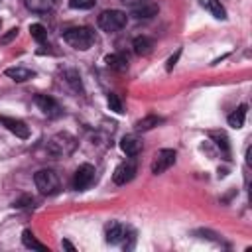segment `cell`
<instances>
[{
  "mask_svg": "<svg viewBox=\"0 0 252 252\" xmlns=\"http://www.w3.org/2000/svg\"><path fill=\"white\" fill-rule=\"evenodd\" d=\"M63 39H65L71 47H75V49H79V51H85V49H89V47L94 43V32H93L91 28L77 26V28L65 30V32H63Z\"/></svg>",
  "mask_w": 252,
  "mask_h": 252,
  "instance_id": "6da1fadb",
  "label": "cell"
},
{
  "mask_svg": "<svg viewBox=\"0 0 252 252\" xmlns=\"http://www.w3.org/2000/svg\"><path fill=\"white\" fill-rule=\"evenodd\" d=\"M75 148H77V140H75V136H71L67 132H59L47 142V154L53 158H65V156L73 154Z\"/></svg>",
  "mask_w": 252,
  "mask_h": 252,
  "instance_id": "7a4b0ae2",
  "label": "cell"
},
{
  "mask_svg": "<svg viewBox=\"0 0 252 252\" xmlns=\"http://www.w3.org/2000/svg\"><path fill=\"white\" fill-rule=\"evenodd\" d=\"M98 28L100 30H104V32H118V30H122L124 26H126V22H128V16H126V12H122V10H104V12H100L98 14Z\"/></svg>",
  "mask_w": 252,
  "mask_h": 252,
  "instance_id": "3957f363",
  "label": "cell"
},
{
  "mask_svg": "<svg viewBox=\"0 0 252 252\" xmlns=\"http://www.w3.org/2000/svg\"><path fill=\"white\" fill-rule=\"evenodd\" d=\"M35 187L39 189L41 195H53L59 189V175L53 169H39L33 175Z\"/></svg>",
  "mask_w": 252,
  "mask_h": 252,
  "instance_id": "277c9868",
  "label": "cell"
},
{
  "mask_svg": "<svg viewBox=\"0 0 252 252\" xmlns=\"http://www.w3.org/2000/svg\"><path fill=\"white\" fill-rule=\"evenodd\" d=\"M93 179H94V167L91 163H83L77 167V171L73 175V189L83 191L93 183Z\"/></svg>",
  "mask_w": 252,
  "mask_h": 252,
  "instance_id": "5b68a950",
  "label": "cell"
},
{
  "mask_svg": "<svg viewBox=\"0 0 252 252\" xmlns=\"http://www.w3.org/2000/svg\"><path fill=\"white\" fill-rule=\"evenodd\" d=\"M173 163H175V152L173 150H159L156 154L154 161H152V173L154 175H159L165 169H169Z\"/></svg>",
  "mask_w": 252,
  "mask_h": 252,
  "instance_id": "8992f818",
  "label": "cell"
},
{
  "mask_svg": "<svg viewBox=\"0 0 252 252\" xmlns=\"http://www.w3.org/2000/svg\"><path fill=\"white\" fill-rule=\"evenodd\" d=\"M136 175V163L134 161H122L120 165H116L114 173H112V181L116 185H126L128 181H132Z\"/></svg>",
  "mask_w": 252,
  "mask_h": 252,
  "instance_id": "52a82bcc",
  "label": "cell"
},
{
  "mask_svg": "<svg viewBox=\"0 0 252 252\" xmlns=\"http://www.w3.org/2000/svg\"><path fill=\"white\" fill-rule=\"evenodd\" d=\"M126 232L128 228L116 220H110L106 226H104V236H106V242L108 244H120L124 238H126Z\"/></svg>",
  "mask_w": 252,
  "mask_h": 252,
  "instance_id": "ba28073f",
  "label": "cell"
},
{
  "mask_svg": "<svg viewBox=\"0 0 252 252\" xmlns=\"http://www.w3.org/2000/svg\"><path fill=\"white\" fill-rule=\"evenodd\" d=\"M33 100H35L37 108H39L43 114H47L49 118H57V116L61 114V106H59L51 96H47V94H37Z\"/></svg>",
  "mask_w": 252,
  "mask_h": 252,
  "instance_id": "9c48e42d",
  "label": "cell"
},
{
  "mask_svg": "<svg viewBox=\"0 0 252 252\" xmlns=\"http://www.w3.org/2000/svg\"><path fill=\"white\" fill-rule=\"evenodd\" d=\"M120 150H122L126 156L134 158V156H138V154L142 152V140L136 138L134 134H128V136H124V138L120 140Z\"/></svg>",
  "mask_w": 252,
  "mask_h": 252,
  "instance_id": "30bf717a",
  "label": "cell"
},
{
  "mask_svg": "<svg viewBox=\"0 0 252 252\" xmlns=\"http://www.w3.org/2000/svg\"><path fill=\"white\" fill-rule=\"evenodd\" d=\"M0 122L12 132L16 134L18 138H28L30 136V128L22 122V120H16V118H6V116H0Z\"/></svg>",
  "mask_w": 252,
  "mask_h": 252,
  "instance_id": "8fae6325",
  "label": "cell"
},
{
  "mask_svg": "<svg viewBox=\"0 0 252 252\" xmlns=\"http://www.w3.org/2000/svg\"><path fill=\"white\" fill-rule=\"evenodd\" d=\"M24 4L30 12L45 14V12H51L57 6V0H24Z\"/></svg>",
  "mask_w": 252,
  "mask_h": 252,
  "instance_id": "7c38bea8",
  "label": "cell"
},
{
  "mask_svg": "<svg viewBox=\"0 0 252 252\" xmlns=\"http://www.w3.org/2000/svg\"><path fill=\"white\" fill-rule=\"evenodd\" d=\"M104 61H106V65H108L112 71L122 73V71L128 69V57H126L124 53H110V55H106Z\"/></svg>",
  "mask_w": 252,
  "mask_h": 252,
  "instance_id": "4fadbf2b",
  "label": "cell"
},
{
  "mask_svg": "<svg viewBox=\"0 0 252 252\" xmlns=\"http://www.w3.org/2000/svg\"><path fill=\"white\" fill-rule=\"evenodd\" d=\"M6 75L10 79H14L16 83H24V81L32 79L35 73L32 69H26V67H10V69H6Z\"/></svg>",
  "mask_w": 252,
  "mask_h": 252,
  "instance_id": "5bb4252c",
  "label": "cell"
},
{
  "mask_svg": "<svg viewBox=\"0 0 252 252\" xmlns=\"http://www.w3.org/2000/svg\"><path fill=\"white\" fill-rule=\"evenodd\" d=\"M132 47H134V51H136L138 55H148V53H152V49H154V41H152L150 37H146V35H138V37L134 39Z\"/></svg>",
  "mask_w": 252,
  "mask_h": 252,
  "instance_id": "9a60e30c",
  "label": "cell"
},
{
  "mask_svg": "<svg viewBox=\"0 0 252 252\" xmlns=\"http://www.w3.org/2000/svg\"><path fill=\"white\" fill-rule=\"evenodd\" d=\"M132 16L136 20H150V18L158 16V6L156 4H144L140 8H134L132 10Z\"/></svg>",
  "mask_w": 252,
  "mask_h": 252,
  "instance_id": "2e32d148",
  "label": "cell"
},
{
  "mask_svg": "<svg viewBox=\"0 0 252 252\" xmlns=\"http://www.w3.org/2000/svg\"><path fill=\"white\" fill-rule=\"evenodd\" d=\"M22 242H24V246H26V248L39 250V252H47V246H45V244H41V242L33 236V232H32V230H24V232H22Z\"/></svg>",
  "mask_w": 252,
  "mask_h": 252,
  "instance_id": "e0dca14e",
  "label": "cell"
},
{
  "mask_svg": "<svg viewBox=\"0 0 252 252\" xmlns=\"http://www.w3.org/2000/svg\"><path fill=\"white\" fill-rule=\"evenodd\" d=\"M163 120L159 118V116H156V114H150V116H144L142 120H138L136 124H134V128L138 130V132H146V130H152L154 126H158V124H161Z\"/></svg>",
  "mask_w": 252,
  "mask_h": 252,
  "instance_id": "ac0fdd59",
  "label": "cell"
},
{
  "mask_svg": "<svg viewBox=\"0 0 252 252\" xmlns=\"http://www.w3.org/2000/svg\"><path fill=\"white\" fill-rule=\"evenodd\" d=\"M246 104H240L230 116H228V126H232V128H242L244 126V118H246Z\"/></svg>",
  "mask_w": 252,
  "mask_h": 252,
  "instance_id": "d6986e66",
  "label": "cell"
},
{
  "mask_svg": "<svg viewBox=\"0 0 252 252\" xmlns=\"http://www.w3.org/2000/svg\"><path fill=\"white\" fill-rule=\"evenodd\" d=\"M207 8L217 20H224L226 18V12H224V6L220 4V0H207Z\"/></svg>",
  "mask_w": 252,
  "mask_h": 252,
  "instance_id": "ffe728a7",
  "label": "cell"
},
{
  "mask_svg": "<svg viewBox=\"0 0 252 252\" xmlns=\"http://www.w3.org/2000/svg\"><path fill=\"white\" fill-rule=\"evenodd\" d=\"M30 33H32V37H33L37 43H43V41L47 39V32H45V28H43L41 24H32V26H30Z\"/></svg>",
  "mask_w": 252,
  "mask_h": 252,
  "instance_id": "44dd1931",
  "label": "cell"
},
{
  "mask_svg": "<svg viewBox=\"0 0 252 252\" xmlns=\"http://www.w3.org/2000/svg\"><path fill=\"white\" fill-rule=\"evenodd\" d=\"M96 4V0H69V6L73 10H91Z\"/></svg>",
  "mask_w": 252,
  "mask_h": 252,
  "instance_id": "7402d4cb",
  "label": "cell"
},
{
  "mask_svg": "<svg viewBox=\"0 0 252 252\" xmlns=\"http://www.w3.org/2000/svg\"><path fill=\"white\" fill-rule=\"evenodd\" d=\"M63 79H65L69 85H73L75 91H81V81H79L77 71H65V73H63Z\"/></svg>",
  "mask_w": 252,
  "mask_h": 252,
  "instance_id": "603a6c76",
  "label": "cell"
},
{
  "mask_svg": "<svg viewBox=\"0 0 252 252\" xmlns=\"http://www.w3.org/2000/svg\"><path fill=\"white\" fill-rule=\"evenodd\" d=\"M108 106L114 112H122V104H120V100H118L116 94H108Z\"/></svg>",
  "mask_w": 252,
  "mask_h": 252,
  "instance_id": "cb8c5ba5",
  "label": "cell"
},
{
  "mask_svg": "<svg viewBox=\"0 0 252 252\" xmlns=\"http://www.w3.org/2000/svg\"><path fill=\"white\" fill-rule=\"evenodd\" d=\"M16 35H18V28H12V30H8V33H6V35H2L0 43H10V41H12Z\"/></svg>",
  "mask_w": 252,
  "mask_h": 252,
  "instance_id": "d4e9b609",
  "label": "cell"
},
{
  "mask_svg": "<svg viewBox=\"0 0 252 252\" xmlns=\"http://www.w3.org/2000/svg\"><path fill=\"white\" fill-rule=\"evenodd\" d=\"M179 55H181V51L177 49V51H175V53H173V55H171V57L167 59V65H165V67H167V71H171V69L175 67V63H177V59H179Z\"/></svg>",
  "mask_w": 252,
  "mask_h": 252,
  "instance_id": "484cf974",
  "label": "cell"
},
{
  "mask_svg": "<svg viewBox=\"0 0 252 252\" xmlns=\"http://www.w3.org/2000/svg\"><path fill=\"white\" fill-rule=\"evenodd\" d=\"M14 207H33V199L32 197H24V199H18L14 203Z\"/></svg>",
  "mask_w": 252,
  "mask_h": 252,
  "instance_id": "4316f807",
  "label": "cell"
},
{
  "mask_svg": "<svg viewBox=\"0 0 252 252\" xmlns=\"http://www.w3.org/2000/svg\"><path fill=\"white\" fill-rule=\"evenodd\" d=\"M63 248H67L69 252H75V246H73L69 240H63Z\"/></svg>",
  "mask_w": 252,
  "mask_h": 252,
  "instance_id": "83f0119b",
  "label": "cell"
},
{
  "mask_svg": "<svg viewBox=\"0 0 252 252\" xmlns=\"http://www.w3.org/2000/svg\"><path fill=\"white\" fill-rule=\"evenodd\" d=\"M122 2H126V4H134V2H142V0H122Z\"/></svg>",
  "mask_w": 252,
  "mask_h": 252,
  "instance_id": "f1b7e54d",
  "label": "cell"
}]
</instances>
